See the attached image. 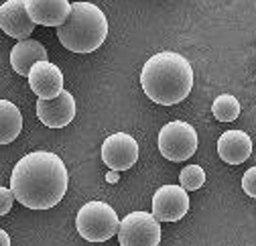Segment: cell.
<instances>
[{"mask_svg": "<svg viewBox=\"0 0 256 246\" xmlns=\"http://www.w3.org/2000/svg\"><path fill=\"white\" fill-rule=\"evenodd\" d=\"M66 163L49 150L24 155L10 173V190L18 204L28 210H49L57 206L68 192Z\"/></svg>", "mask_w": 256, "mask_h": 246, "instance_id": "6da1fadb", "label": "cell"}, {"mask_svg": "<svg viewBox=\"0 0 256 246\" xmlns=\"http://www.w3.org/2000/svg\"><path fill=\"white\" fill-rule=\"evenodd\" d=\"M140 86L152 102L161 106H173L189 96L194 88V70L183 55L161 51L148 57L142 66Z\"/></svg>", "mask_w": 256, "mask_h": 246, "instance_id": "7a4b0ae2", "label": "cell"}, {"mask_svg": "<svg viewBox=\"0 0 256 246\" xmlns=\"http://www.w3.org/2000/svg\"><path fill=\"white\" fill-rule=\"evenodd\" d=\"M108 37V18L92 2H74L68 20L57 28L59 43L74 53H92Z\"/></svg>", "mask_w": 256, "mask_h": 246, "instance_id": "3957f363", "label": "cell"}, {"mask_svg": "<svg viewBox=\"0 0 256 246\" xmlns=\"http://www.w3.org/2000/svg\"><path fill=\"white\" fill-rule=\"evenodd\" d=\"M76 228L88 242H106L112 236H118L120 220L114 208L106 202H88L78 212Z\"/></svg>", "mask_w": 256, "mask_h": 246, "instance_id": "277c9868", "label": "cell"}, {"mask_svg": "<svg viewBox=\"0 0 256 246\" xmlns=\"http://www.w3.org/2000/svg\"><path fill=\"white\" fill-rule=\"evenodd\" d=\"M158 150L161 155L173 163L185 161L196 155L198 150V132L183 120H173L165 124L158 132Z\"/></svg>", "mask_w": 256, "mask_h": 246, "instance_id": "5b68a950", "label": "cell"}, {"mask_svg": "<svg viewBox=\"0 0 256 246\" xmlns=\"http://www.w3.org/2000/svg\"><path fill=\"white\" fill-rule=\"evenodd\" d=\"M120 246H158L161 224L152 212H132L120 220Z\"/></svg>", "mask_w": 256, "mask_h": 246, "instance_id": "8992f818", "label": "cell"}, {"mask_svg": "<svg viewBox=\"0 0 256 246\" xmlns=\"http://www.w3.org/2000/svg\"><path fill=\"white\" fill-rule=\"evenodd\" d=\"M189 212V194L181 186H163L152 196V214L158 222H179Z\"/></svg>", "mask_w": 256, "mask_h": 246, "instance_id": "52a82bcc", "label": "cell"}, {"mask_svg": "<svg viewBox=\"0 0 256 246\" xmlns=\"http://www.w3.org/2000/svg\"><path fill=\"white\" fill-rule=\"evenodd\" d=\"M138 159V142L126 132L110 134L102 144V161L112 171L130 169Z\"/></svg>", "mask_w": 256, "mask_h": 246, "instance_id": "ba28073f", "label": "cell"}, {"mask_svg": "<svg viewBox=\"0 0 256 246\" xmlns=\"http://www.w3.org/2000/svg\"><path fill=\"white\" fill-rule=\"evenodd\" d=\"M37 116L49 128H63L76 118V98L72 96V92L63 90L61 94L53 100H37Z\"/></svg>", "mask_w": 256, "mask_h": 246, "instance_id": "9c48e42d", "label": "cell"}, {"mask_svg": "<svg viewBox=\"0 0 256 246\" xmlns=\"http://www.w3.org/2000/svg\"><path fill=\"white\" fill-rule=\"evenodd\" d=\"M0 26L12 39H28V35L35 30V22L28 16L26 0H6L0 6Z\"/></svg>", "mask_w": 256, "mask_h": 246, "instance_id": "30bf717a", "label": "cell"}, {"mask_svg": "<svg viewBox=\"0 0 256 246\" xmlns=\"http://www.w3.org/2000/svg\"><path fill=\"white\" fill-rule=\"evenodd\" d=\"M26 80L30 90L37 94V98L43 100H53L63 92V74L55 64H51L47 59L35 64L33 70L28 72Z\"/></svg>", "mask_w": 256, "mask_h": 246, "instance_id": "8fae6325", "label": "cell"}, {"mask_svg": "<svg viewBox=\"0 0 256 246\" xmlns=\"http://www.w3.org/2000/svg\"><path fill=\"white\" fill-rule=\"evenodd\" d=\"M28 16L35 24L43 26H61L72 12L70 0H26Z\"/></svg>", "mask_w": 256, "mask_h": 246, "instance_id": "7c38bea8", "label": "cell"}, {"mask_svg": "<svg viewBox=\"0 0 256 246\" xmlns=\"http://www.w3.org/2000/svg\"><path fill=\"white\" fill-rule=\"evenodd\" d=\"M218 155L228 165H240L252 155V138L244 130H226L218 140Z\"/></svg>", "mask_w": 256, "mask_h": 246, "instance_id": "4fadbf2b", "label": "cell"}, {"mask_svg": "<svg viewBox=\"0 0 256 246\" xmlns=\"http://www.w3.org/2000/svg\"><path fill=\"white\" fill-rule=\"evenodd\" d=\"M43 59H47V49L43 47V43L35 39L18 41L10 49V68L24 78H28V72L33 70V66Z\"/></svg>", "mask_w": 256, "mask_h": 246, "instance_id": "5bb4252c", "label": "cell"}, {"mask_svg": "<svg viewBox=\"0 0 256 246\" xmlns=\"http://www.w3.org/2000/svg\"><path fill=\"white\" fill-rule=\"evenodd\" d=\"M20 130H22V116L18 108L12 102L2 100L0 102V142L8 144L16 140Z\"/></svg>", "mask_w": 256, "mask_h": 246, "instance_id": "9a60e30c", "label": "cell"}, {"mask_svg": "<svg viewBox=\"0 0 256 246\" xmlns=\"http://www.w3.org/2000/svg\"><path fill=\"white\" fill-rule=\"evenodd\" d=\"M212 112L220 122H232L240 116V102L232 94H222L214 100Z\"/></svg>", "mask_w": 256, "mask_h": 246, "instance_id": "2e32d148", "label": "cell"}, {"mask_svg": "<svg viewBox=\"0 0 256 246\" xmlns=\"http://www.w3.org/2000/svg\"><path fill=\"white\" fill-rule=\"evenodd\" d=\"M179 183L187 192H196L206 183V171L200 165H189L179 173Z\"/></svg>", "mask_w": 256, "mask_h": 246, "instance_id": "e0dca14e", "label": "cell"}, {"mask_svg": "<svg viewBox=\"0 0 256 246\" xmlns=\"http://www.w3.org/2000/svg\"><path fill=\"white\" fill-rule=\"evenodd\" d=\"M242 190L246 196L256 200V167H250L242 177Z\"/></svg>", "mask_w": 256, "mask_h": 246, "instance_id": "ac0fdd59", "label": "cell"}, {"mask_svg": "<svg viewBox=\"0 0 256 246\" xmlns=\"http://www.w3.org/2000/svg\"><path fill=\"white\" fill-rule=\"evenodd\" d=\"M14 200H16V198H14L12 190H8V188H0V214H2V216H6V214L10 212Z\"/></svg>", "mask_w": 256, "mask_h": 246, "instance_id": "d6986e66", "label": "cell"}, {"mask_svg": "<svg viewBox=\"0 0 256 246\" xmlns=\"http://www.w3.org/2000/svg\"><path fill=\"white\" fill-rule=\"evenodd\" d=\"M0 242H2V246H10V238H8L6 230H0Z\"/></svg>", "mask_w": 256, "mask_h": 246, "instance_id": "ffe728a7", "label": "cell"}]
</instances>
